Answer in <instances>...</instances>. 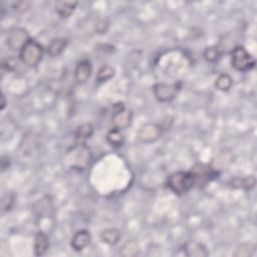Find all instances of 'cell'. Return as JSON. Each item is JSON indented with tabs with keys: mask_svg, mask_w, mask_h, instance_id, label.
I'll return each mask as SVG.
<instances>
[{
	"mask_svg": "<svg viewBox=\"0 0 257 257\" xmlns=\"http://www.w3.org/2000/svg\"><path fill=\"white\" fill-rule=\"evenodd\" d=\"M20 62H22L21 59H20H20H17V58L11 57V58H9V59H6L3 61L2 66L5 67L6 70L9 71V72H15V71L19 70V67H20Z\"/></svg>",
	"mask_w": 257,
	"mask_h": 257,
	"instance_id": "f1b7e54d",
	"label": "cell"
},
{
	"mask_svg": "<svg viewBox=\"0 0 257 257\" xmlns=\"http://www.w3.org/2000/svg\"><path fill=\"white\" fill-rule=\"evenodd\" d=\"M92 241V235L88 230H79L72 238L71 246L75 251H82L87 248Z\"/></svg>",
	"mask_w": 257,
	"mask_h": 257,
	"instance_id": "30bf717a",
	"label": "cell"
},
{
	"mask_svg": "<svg viewBox=\"0 0 257 257\" xmlns=\"http://www.w3.org/2000/svg\"><path fill=\"white\" fill-rule=\"evenodd\" d=\"M140 252V246L138 242L135 240L127 241L121 248V255L124 257H134L138 255Z\"/></svg>",
	"mask_w": 257,
	"mask_h": 257,
	"instance_id": "7402d4cb",
	"label": "cell"
},
{
	"mask_svg": "<svg viewBox=\"0 0 257 257\" xmlns=\"http://www.w3.org/2000/svg\"><path fill=\"white\" fill-rule=\"evenodd\" d=\"M1 99H2V104H1V110H4V108H5V105H6V100H5V97H4V95H2Z\"/></svg>",
	"mask_w": 257,
	"mask_h": 257,
	"instance_id": "1f68e13d",
	"label": "cell"
},
{
	"mask_svg": "<svg viewBox=\"0 0 257 257\" xmlns=\"http://www.w3.org/2000/svg\"><path fill=\"white\" fill-rule=\"evenodd\" d=\"M43 47L37 40H30L20 50V59L27 66L38 65L43 57Z\"/></svg>",
	"mask_w": 257,
	"mask_h": 257,
	"instance_id": "3957f363",
	"label": "cell"
},
{
	"mask_svg": "<svg viewBox=\"0 0 257 257\" xmlns=\"http://www.w3.org/2000/svg\"><path fill=\"white\" fill-rule=\"evenodd\" d=\"M132 119H133L132 111L126 109L123 104H116L114 106L112 124L115 129L121 131L127 129L131 125Z\"/></svg>",
	"mask_w": 257,
	"mask_h": 257,
	"instance_id": "8992f818",
	"label": "cell"
},
{
	"mask_svg": "<svg viewBox=\"0 0 257 257\" xmlns=\"http://www.w3.org/2000/svg\"><path fill=\"white\" fill-rule=\"evenodd\" d=\"M67 45V40L63 38H57L51 40L47 46V54L50 58L60 56Z\"/></svg>",
	"mask_w": 257,
	"mask_h": 257,
	"instance_id": "2e32d148",
	"label": "cell"
},
{
	"mask_svg": "<svg viewBox=\"0 0 257 257\" xmlns=\"http://www.w3.org/2000/svg\"><path fill=\"white\" fill-rule=\"evenodd\" d=\"M49 247V239L44 231H39L34 236L33 249L37 256H41L45 254Z\"/></svg>",
	"mask_w": 257,
	"mask_h": 257,
	"instance_id": "5bb4252c",
	"label": "cell"
},
{
	"mask_svg": "<svg viewBox=\"0 0 257 257\" xmlns=\"http://www.w3.org/2000/svg\"><path fill=\"white\" fill-rule=\"evenodd\" d=\"M30 3L27 1H19L14 4V9L17 11H25L27 8H29Z\"/></svg>",
	"mask_w": 257,
	"mask_h": 257,
	"instance_id": "4dcf8cb0",
	"label": "cell"
},
{
	"mask_svg": "<svg viewBox=\"0 0 257 257\" xmlns=\"http://www.w3.org/2000/svg\"><path fill=\"white\" fill-rule=\"evenodd\" d=\"M28 31L23 27H14L8 36L7 44L11 50H21L23 46L30 40Z\"/></svg>",
	"mask_w": 257,
	"mask_h": 257,
	"instance_id": "9c48e42d",
	"label": "cell"
},
{
	"mask_svg": "<svg viewBox=\"0 0 257 257\" xmlns=\"http://www.w3.org/2000/svg\"><path fill=\"white\" fill-rule=\"evenodd\" d=\"M203 56H204V59H206L207 61L215 62L220 58L221 51L218 48V46H209V47L205 48Z\"/></svg>",
	"mask_w": 257,
	"mask_h": 257,
	"instance_id": "83f0119b",
	"label": "cell"
},
{
	"mask_svg": "<svg viewBox=\"0 0 257 257\" xmlns=\"http://www.w3.org/2000/svg\"><path fill=\"white\" fill-rule=\"evenodd\" d=\"M233 84V79L228 74H221L215 80V87L220 92H228Z\"/></svg>",
	"mask_w": 257,
	"mask_h": 257,
	"instance_id": "ffe728a7",
	"label": "cell"
},
{
	"mask_svg": "<svg viewBox=\"0 0 257 257\" xmlns=\"http://www.w3.org/2000/svg\"><path fill=\"white\" fill-rule=\"evenodd\" d=\"M92 161V152L88 146L79 144L72 148L64 157V164L71 169L84 170L87 169Z\"/></svg>",
	"mask_w": 257,
	"mask_h": 257,
	"instance_id": "6da1fadb",
	"label": "cell"
},
{
	"mask_svg": "<svg viewBox=\"0 0 257 257\" xmlns=\"http://www.w3.org/2000/svg\"><path fill=\"white\" fill-rule=\"evenodd\" d=\"M180 89H181L180 82H173V83L157 82L153 85V94L158 101L169 102L176 98Z\"/></svg>",
	"mask_w": 257,
	"mask_h": 257,
	"instance_id": "5b68a950",
	"label": "cell"
},
{
	"mask_svg": "<svg viewBox=\"0 0 257 257\" xmlns=\"http://www.w3.org/2000/svg\"><path fill=\"white\" fill-rule=\"evenodd\" d=\"M233 162V155L229 152H223L219 154V155L213 160L212 167L214 170H220L227 168Z\"/></svg>",
	"mask_w": 257,
	"mask_h": 257,
	"instance_id": "d6986e66",
	"label": "cell"
},
{
	"mask_svg": "<svg viewBox=\"0 0 257 257\" xmlns=\"http://www.w3.org/2000/svg\"><path fill=\"white\" fill-rule=\"evenodd\" d=\"M110 26V22L107 19H100L96 23V31L99 34H105L107 33Z\"/></svg>",
	"mask_w": 257,
	"mask_h": 257,
	"instance_id": "f546056e",
	"label": "cell"
},
{
	"mask_svg": "<svg viewBox=\"0 0 257 257\" xmlns=\"http://www.w3.org/2000/svg\"><path fill=\"white\" fill-rule=\"evenodd\" d=\"M184 253L188 257H207L209 255L206 246L197 241H188L184 246Z\"/></svg>",
	"mask_w": 257,
	"mask_h": 257,
	"instance_id": "7c38bea8",
	"label": "cell"
},
{
	"mask_svg": "<svg viewBox=\"0 0 257 257\" xmlns=\"http://www.w3.org/2000/svg\"><path fill=\"white\" fill-rule=\"evenodd\" d=\"M191 173L194 175L196 186L201 187L206 185L213 179V177H215L216 170H214L209 164L199 163L192 168Z\"/></svg>",
	"mask_w": 257,
	"mask_h": 257,
	"instance_id": "ba28073f",
	"label": "cell"
},
{
	"mask_svg": "<svg viewBox=\"0 0 257 257\" xmlns=\"http://www.w3.org/2000/svg\"><path fill=\"white\" fill-rule=\"evenodd\" d=\"M94 134V127L91 124L80 125L76 132L77 138L79 140H88Z\"/></svg>",
	"mask_w": 257,
	"mask_h": 257,
	"instance_id": "d4e9b609",
	"label": "cell"
},
{
	"mask_svg": "<svg viewBox=\"0 0 257 257\" xmlns=\"http://www.w3.org/2000/svg\"><path fill=\"white\" fill-rule=\"evenodd\" d=\"M34 212L38 215L42 216V217H49L53 216L54 214V204L53 201L50 200L49 197H43L40 200H39L33 206Z\"/></svg>",
	"mask_w": 257,
	"mask_h": 257,
	"instance_id": "4fadbf2b",
	"label": "cell"
},
{
	"mask_svg": "<svg viewBox=\"0 0 257 257\" xmlns=\"http://www.w3.org/2000/svg\"><path fill=\"white\" fill-rule=\"evenodd\" d=\"M115 74H116V70L113 66H111V65H104V66H101L99 70V72L97 74V77H96V80L99 83L108 81V80H110L111 79H113L115 77Z\"/></svg>",
	"mask_w": 257,
	"mask_h": 257,
	"instance_id": "44dd1931",
	"label": "cell"
},
{
	"mask_svg": "<svg viewBox=\"0 0 257 257\" xmlns=\"http://www.w3.org/2000/svg\"><path fill=\"white\" fill-rule=\"evenodd\" d=\"M255 184H256V179L253 175L237 177L229 182L230 187L234 188V189H242V190H251L255 187Z\"/></svg>",
	"mask_w": 257,
	"mask_h": 257,
	"instance_id": "9a60e30c",
	"label": "cell"
},
{
	"mask_svg": "<svg viewBox=\"0 0 257 257\" xmlns=\"http://www.w3.org/2000/svg\"><path fill=\"white\" fill-rule=\"evenodd\" d=\"M92 75V64L89 59L80 60L75 68V79L79 83H84Z\"/></svg>",
	"mask_w": 257,
	"mask_h": 257,
	"instance_id": "8fae6325",
	"label": "cell"
},
{
	"mask_svg": "<svg viewBox=\"0 0 257 257\" xmlns=\"http://www.w3.org/2000/svg\"><path fill=\"white\" fill-rule=\"evenodd\" d=\"M162 133L163 130L160 125L155 123H146L140 128L138 138L145 144H152L157 142L161 138Z\"/></svg>",
	"mask_w": 257,
	"mask_h": 257,
	"instance_id": "52a82bcc",
	"label": "cell"
},
{
	"mask_svg": "<svg viewBox=\"0 0 257 257\" xmlns=\"http://www.w3.org/2000/svg\"><path fill=\"white\" fill-rule=\"evenodd\" d=\"M77 6V1H58L56 3V11L61 19H66L74 13Z\"/></svg>",
	"mask_w": 257,
	"mask_h": 257,
	"instance_id": "e0dca14e",
	"label": "cell"
},
{
	"mask_svg": "<svg viewBox=\"0 0 257 257\" xmlns=\"http://www.w3.org/2000/svg\"><path fill=\"white\" fill-rule=\"evenodd\" d=\"M31 144H38V143H37L36 138L33 137V135L29 134V135L25 136V138L23 139V141L20 145L23 155L26 156L27 154H31L34 151V149H36L37 146H31Z\"/></svg>",
	"mask_w": 257,
	"mask_h": 257,
	"instance_id": "484cf974",
	"label": "cell"
},
{
	"mask_svg": "<svg viewBox=\"0 0 257 257\" xmlns=\"http://www.w3.org/2000/svg\"><path fill=\"white\" fill-rule=\"evenodd\" d=\"M166 185L169 189L175 194H184L196 186L194 175L190 172H176L171 174Z\"/></svg>",
	"mask_w": 257,
	"mask_h": 257,
	"instance_id": "7a4b0ae2",
	"label": "cell"
},
{
	"mask_svg": "<svg viewBox=\"0 0 257 257\" xmlns=\"http://www.w3.org/2000/svg\"><path fill=\"white\" fill-rule=\"evenodd\" d=\"M255 250V246L252 243H241L239 244L235 252L233 253V256L235 257H250Z\"/></svg>",
	"mask_w": 257,
	"mask_h": 257,
	"instance_id": "cb8c5ba5",
	"label": "cell"
},
{
	"mask_svg": "<svg viewBox=\"0 0 257 257\" xmlns=\"http://www.w3.org/2000/svg\"><path fill=\"white\" fill-rule=\"evenodd\" d=\"M107 141L110 145L114 147H122L124 144V136L121 132V130L118 129H112L107 134Z\"/></svg>",
	"mask_w": 257,
	"mask_h": 257,
	"instance_id": "603a6c76",
	"label": "cell"
},
{
	"mask_svg": "<svg viewBox=\"0 0 257 257\" xmlns=\"http://www.w3.org/2000/svg\"><path fill=\"white\" fill-rule=\"evenodd\" d=\"M16 201V196L13 192H7L2 196L1 200V208L3 212H8L10 211L15 205Z\"/></svg>",
	"mask_w": 257,
	"mask_h": 257,
	"instance_id": "4316f807",
	"label": "cell"
},
{
	"mask_svg": "<svg viewBox=\"0 0 257 257\" xmlns=\"http://www.w3.org/2000/svg\"><path fill=\"white\" fill-rule=\"evenodd\" d=\"M232 66L238 72H248L255 66L254 58L245 47L236 46L232 50Z\"/></svg>",
	"mask_w": 257,
	"mask_h": 257,
	"instance_id": "277c9868",
	"label": "cell"
},
{
	"mask_svg": "<svg viewBox=\"0 0 257 257\" xmlns=\"http://www.w3.org/2000/svg\"><path fill=\"white\" fill-rule=\"evenodd\" d=\"M121 238V232L117 228H108L100 233V240L108 245H116Z\"/></svg>",
	"mask_w": 257,
	"mask_h": 257,
	"instance_id": "ac0fdd59",
	"label": "cell"
}]
</instances>
